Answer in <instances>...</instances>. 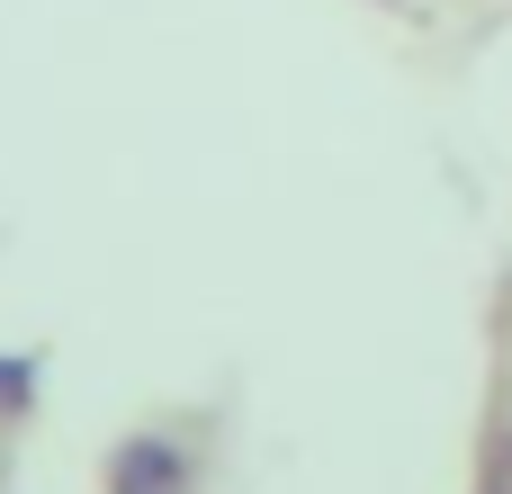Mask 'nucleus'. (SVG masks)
Returning <instances> with one entry per match:
<instances>
[{
	"mask_svg": "<svg viewBox=\"0 0 512 494\" xmlns=\"http://www.w3.org/2000/svg\"><path fill=\"white\" fill-rule=\"evenodd\" d=\"M477 494H512V414L495 423V441H486V477H477Z\"/></svg>",
	"mask_w": 512,
	"mask_h": 494,
	"instance_id": "nucleus-3",
	"label": "nucleus"
},
{
	"mask_svg": "<svg viewBox=\"0 0 512 494\" xmlns=\"http://www.w3.org/2000/svg\"><path fill=\"white\" fill-rule=\"evenodd\" d=\"M378 9H414V0H378Z\"/></svg>",
	"mask_w": 512,
	"mask_h": 494,
	"instance_id": "nucleus-4",
	"label": "nucleus"
},
{
	"mask_svg": "<svg viewBox=\"0 0 512 494\" xmlns=\"http://www.w3.org/2000/svg\"><path fill=\"white\" fill-rule=\"evenodd\" d=\"M108 494H198V459L171 432H126L108 450Z\"/></svg>",
	"mask_w": 512,
	"mask_h": 494,
	"instance_id": "nucleus-1",
	"label": "nucleus"
},
{
	"mask_svg": "<svg viewBox=\"0 0 512 494\" xmlns=\"http://www.w3.org/2000/svg\"><path fill=\"white\" fill-rule=\"evenodd\" d=\"M36 378H45V360L9 351V360H0V414H27V405H36Z\"/></svg>",
	"mask_w": 512,
	"mask_h": 494,
	"instance_id": "nucleus-2",
	"label": "nucleus"
}]
</instances>
